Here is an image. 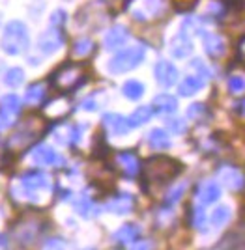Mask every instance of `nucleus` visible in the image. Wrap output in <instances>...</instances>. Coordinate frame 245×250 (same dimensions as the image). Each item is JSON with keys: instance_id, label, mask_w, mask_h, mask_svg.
I'll list each match as a JSON object with an SVG mask.
<instances>
[{"instance_id": "20e7f679", "label": "nucleus", "mask_w": 245, "mask_h": 250, "mask_svg": "<svg viewBox=\"0 0 245 250\" xmlns=\"http://www.w3.org/2000/svg\"><path fill=\"white\" fill-rule=\"evenodd\" d=\"M144 58H146V49L140 45H135V47L124 49L122 52H118L116 56H112L107 69L112 75L128 73V71H133L135 67H139L140 63L144 62Z\"/></svg>"}, {"instance_id": "7c9ffc66", "label": "nucleus", "mask_w": 245, "mask_h": 250, "mask_svg": "<svg viewBox=\"0 0 245 250\" xmlns=\"http://www.w3.org/2000/svg\"><path fill=\"white\" fill-rule=\"evenodd\" d=\"M167 127L171 129L172 133H176V135H183V133L187 131V124H185V120H181V118L169 120V122H167Z\"/></svg>"}, {"instance_id": "b1692460", "label": "nucleus", "mask_w": 245, "mask_h": 250, "mask_svg": "<svg viewBox=\"0 0 245 250\" xmlns=\"http://www.w3.org/2000/svg\"><path fill=\"white\" fill-rule=\"evenodd\" d=\"M21 108H22V103L17 95L10 94V95H4V97L0 99V110L6 112V114L17 116L21 112Z\"/></svg>"}, {"instance_id": "58836bf2", "label": "nucleus", "mask_w": 245, "mask_h": 250, "mask_svg": "<svg viewBox=\"0 0 245 250\" xmlns=\"http://www.w3.org/2000/svg\"><path fill=\"white\" fill-rule=\"evenodd\" d=\"M236 112H238L240 116L244 114V101H242V99H240V101H238V104H236Z\"/></svg>"}, {"instance_id": "5701e85b", "label": "nucleus", "mask_w": 245, "mask_h": 250, "mask_svg": "<svg viewBox=\"0 0 245 250\" xmlns=\"http://www.w3.org/2000/svg\"><path fill=\"white\" fill-rule=\"evenodd\" d=\"M152 114H154L152 106H139V108H135V112L128 118L129 127H131V129L142 127V125L148 124L150 120H152Z\"/></svg>"}, {"instance_id": "ddd939ff", "label": "nucleus", "mask_w": 245, "mask_h": 250, "mask_svg": "<svg viewBox=\"0 0 245 250\" xmlns=\"http://www.w3.org/2000/svg\"><path fill=\"white\" fill-rule=\"evenodd\" d=\"M103 127H105L109 133L116 136H126L131 131V127L128 124V118L116 114V112H109L103 116Z\"/></svg>"}, {"instance_id": "4468645a", "label": "nucleus", "mask_w": 245, "mask_h": 250, "mask_svg": "<svg viewBox=\"0 0 245 250\" xmlns=\"http://www.w3.org/2000/svg\"><path fill=\"white\" fill-rule=\"evenodd\" d=\"M129 38V30L122 24H116L112 26L111 30L105 34V40H103V45H105L107 51H116L120 47H124L126 42Z\"/></svg>"}, {"instance_id": "f257e3e1", "label": "nucleus", "mask_w": 245, "mask_h": 250, "mask_svg": "<svg viewBox=\"0 0 245 250\" xmlns=\"http://www.w3.org/2000/svg\"><path fill=\"white\" fill-rule=\"evenodd\" d=\"M181 165L167 155H154L148 157L144 161V165H140L142 170V179L146 183H156V185H165V183H171L172 179L181 174Z\"/></svg>"}, {"instance_id": "0eeeda50", "label": "nucleus", "mask_w": 245, "mask_h": 250, "mask_svg": "<svg viewBox=\"0 0 245 250\" xmlns=\"http://www.w3.org/2000/svg\"><path fill=\"white\" fill-rule=\"evenodd\" d=\"M21 185L28 194H34L38 190H49V188L53 187L51 177L47 176L45 172H42V170H30V172L22 174Z\"/></svg>"}, {"instance_id": "f03ea898", "label": "nucleus", "mask_w": 245, "mask_h": 250, "mask_svg": "<svg viewBox=\"0 0 245 250\" xmlns=\"http://www.w3.org/2000/svg\"><path fill=\"white\" fill-rule=\"evenodd\" d=\"M28 43H30V38H28V28L26 24L21 21H10L4 28V34H2V40H0V45H2V51L10 56H17L28 49Z\"/></svg>"}, {"instance_id": "1a4fd4ad", "label": "nucleus", "mask_w": 245, "mask_h": 250, "mask_svg": "<svg viewBox=\"0 0 245 250\" xmlns=\"http://www.w3.org/2000/svg\"><path fill=\"white\" fill-rule=\"evenodd\" d=\"M30 159L38 167H56V165L62 163L60 155L51 146H45V144H40V146L34 147L30 151Z\"/></svg>"}, {"instance_id": "ea45409f", "label": "nucleus", "mask_w": 245, "mask_h": 250, "mask_svg": "<svg viewBox=\"0 0 245 250\" xmlns=\"http://www.w3.org/2000/svg\"><path fill=\"white\" fill-rule=\"evenodd\" d=\"M0 19H2V13H0Z\"/></svg>"}, {"instance_id": "2f4dec72", "label": "nucleus", "mask_w": 245, "mask_h": 250, "mask_svg": "<svg viewBox=\"0 0 245 250\" xmlns=\"http://www.w3.org/2000/svg\"><path fill=\"white\" fill-rule=\"evenodd\" d=\"M228 90L232 94H244V77L242 75H232L228 79Z\"/></svg>"}, {"instance_id": "a211bd4d", "label": "nucleus", "mask_w": 245, "mask_h": 250, "mask_svg": "<svg viewBox=\"0 0 245 250\" xmlns=\"http://www.w3.org/2000/svg\"><path fill=\"white\" fill-rule=\"evenodd\" d=\"M152 108L159 114H174L178 110V99L169 94H159L154 97Z\"/></svg>"}, {"instance_id": "393cba45", "label": "nucleus", "mask_w": 245, "mask_h": 250, "mask_svg": "<svg viewBox=\"0 0 245 250\" xmlns=\"http://www.w3.org/2000/svg\"><path fill=\"white\" fill-rule=\"evenodd\" d=\"M122 94H124V97L131 99V101H137L144 95V84L139 83V81H128L122 86Z\"/></svg>"}, {"instance_id": "4c0bfd02", "label": "nucleus", "mask_w": 245, "mask_h": 250, "mask_svg": "<svg viewBox=\"0 0 245 250\" xmlns=\"http://www.w3.org/2000/svg\"><path fill=\"white\" fill-rule=\"evenodd\" d=\"M242 52H244V38L238 43V60H240V62H242Z\"/></svg>"}, {"instance_id": "cd10ccee", "label": "nucleus", "mask_w": 245, "mask_h": 250, "mask_svg": "<svg viewBox=\"0 0 245 250\" xmlns=\"http://www.w3.org/2000/svg\"><path fill=\"white\" fill-rule=\"evenodd\" d=\"M24 83V71L21 67H11L4 73V84L10 88H19Z\"/></svg>"}, {"instance_id": "72a5a7b5", "label": "nucleus", "mask_w": 245, "mask_h": 250, "mask_svg": "<svg viewBox=\"0 0 245 250\" xmlns=\"http://www.w3.org/2000/svg\"><path fill=\"white\" fill-rule=\"evenodd\" d=\"M75 209H77V213H79V215L88 217V213L94 209V204H92L88 198H81L79 202H75Z\"/></svg>"}, {"instance_id": "9d476101", "label": "nucleus", "mask_w": 245, "mask_h": 250, "mask_svg": "<svg viewBox=\"0 0 245 250\" xmlns=\"http://www.w3.org/2000/svg\"><path fill=\"white\" fill-rule=\"evenodd\" d=\"M200 38H202V45L206 54L212 58V60H219L226 52V45L224 40L219 34H212V32H200Z\"/></svg>"}, {"instance_id": "c756f323", "label": "nucleus", "mask_w": 245, "mask_h": 250, "mask_svg": "<svg viewBox=\"0 0 245 250\" xmlns=\"http://www.w3.org/2000/svg\"><path fill=\"white\" fill-rule=\"evenodd\" d=\"M191 226L199 231H206V215L200 208L193 209L191 213Z\"/></svg>"}, {"instance_id": "aec40b11", "label": "nucleus", "mask_w": 245, "mask_h": 250, "mask_svg": "<svg viewBox=\"0 0 245 250\" xmlns=\"http://www.w3.org/2000/svg\"><path fill=\"white\" fill-rule=\"evenodd\" d=\"M148 144L156 151H163V149H169L172 146L171 136L165 129H152L148 135Z\"/></svg>"}, {"instance_id": "473e14b6", "label": "nucleus", "mask_w": 245, "mask_h": 250, "mask_svg": "<svg viewBox=\"0 0 245 250\" xmlns=\"http://www.w3.org/2000/svg\"><path fill=\"white\" fill-rule=\"evenodd\" d=\"M183 192H185V185H178V187H174L167 194V200H165V204L167 206H174L176 202H180V198L183 196Z\"/></svg>"}, {"instance_id": "7ed1b4c3", "label": "nucleus", "mask_w": 245, "mask_h": 250, "mask_svg": "<svg viewBox=\"0 0 245 250\" xmlns=\"http://www.w3.org/2000/svg\"><path fill=\"white\" fill-rule=\"evenodd\" d=\"M49 79L54 88L62 92H73L86 81V77L83 75V65L75 62H64L62 65H58Z\"/></svg>"}, {"instance_id": "6ab92c4d", "label": "nucleus", "mask_w": 245, "mask_h": 250, "mask_svg": "<svg viewBox=\"0 0 245 250\" xmlns=\"http://www.w3.org/2000/svg\"><path fill=\"white\" fill-rule=\"evenodd\" d=\"M45 97H47V84L34 83L32 86H28V90L24 94V103L30 106H38L45 101Z\"/></svg>"}, {"instance_id": "bb28decb", "label": "nucleus", "mask_w": 245, "mask_h": 250, "mask_svg": "<svg viewBox=\"0 0 245 250\" xmlns=\"http://www.w3.org/2000/svg\"><path fill=\"white\" fill-rule=\"evenodd\" d=\"M230 217H232V211H230V208H226V206H219V208H215L212 211L210 222H212L213 226L221 228V226H224V224L230 220Z\"/></svg>"}, {"instance_id": "6e6552de", "label": "nucleus", "mask_w": 245, "mask_h": 250, "mask_svg": "<svg viewBox=\"0 0 245 250\" xmlns=\"http://www.w3.org/2000/svg\"><path fill=\"white\" fill-rule=\"evenodd\" d=\"M154 77H156V83L163 86V88H171L178 83V69L174 67V63L167 62V60H161L154 65Z\"/></svg>"}, {"instance_id": "e433bc0d", "label": "nucleus", "mask_w": 245, "mask_h": 250, "mask_svg": "<svg viewBox=\"0 0 245 250\" xmlns=\"http://www.w3.org/2000/svg\"><path fill=\"white\" fill-rule=\"evenodd\" d=\"M62 243H64L62 239H54V241L51 239V241H47V243H45L43 247H47V249H51V247H54V249H56V247H64Z\"/></svg>"}, {"instance_id": "39448f33", "label": "nucleus", "mask_w": 245, "mask_h": 250, "mask_svg": "<svg viewBox=\"0 0 245 250\" xmlns=\"http://www.w3.org/2000/svg\"><path fill=\"white\" fill-rule=\"evenodd\" d=\"M129 11L135 21H150L157 19L167 11L165 0H137L135 6H129Z\"/></svg>"}, {"instance_id": "dca6fc26", "label": "nucleus", "mask_w": 245, "mask_h": 250, "mask_svg": "<svg viewBox=\"0 0 245 250\" xmlns=\"http://www.w3.org/2000/svg\"><path fill=\"white\" fill-rule=\"evenodd\" d=\"M171 54L172 58H187L189 54L193 52V42L189 40V36L187 34H183V32H178L174 38L171 40Z\"/></svg>"}, {"instance_id": "f8f14e48", "label": "nucleus", "mask_w": 245, "mask_h": 250, "mask_svg": "<svg viewBox=\"0 0 245 250\" xmlns=\"http://www.w3.org/2000/svg\"><path fill=\"white\" fill-rule=\"evenodd\" d=\"M111 213H116V215H128L135 209V196L133 194H128V192H120L116 196L107 202L105 206Z\"/></svg>"}, {"instance_id": "c9c22d12", "label": "nucleus", "mask_w": 245, "mask_h": 250, "mask_svg": "<svg viewBox=\"0 0 245 250\" xmlns=\"http://www.w3.org/2000/svg\"><path fill=\"white\" fill-rule=\"evenodd\" d=\"M191 67H193V69H197V71H199V75H200V79H210V71H208V67L204 65L200 58H195V60L191 62Z\"/></svg>"}, {"instance_id": "f3484780", "label": "nucleus", "mask_w": 245, "mask_h": 250, "mask_svg": "<svg viewBox=\"0 0 245 250\" xmlns=\"http://www.w3.org/2000/svg\"><path fill=\"white\" fill-rule=\"evenodd\" d=\"M116 163L128 177H135L140 172V161L133 151H120L116 155Z\"/></svg>"}, {"instance_id": "9b49d317", "label": "nucleus", "mask_w": 245, "mask_h": 250, "mask_svg": "<svg viewBox=\"0 0 245 250\" xmlns=\"http://www.w3.org/2000/svg\"><path fill=\"white\" fill-rule=\"evenodd\" d=\"M217 179L223 183L224 187H228L234 192L244 188V174H242L240 168L236 167H221L217 170Z\"/></svg>"}, {"instance_id": "423d86ee", "label": "nucleus", "mask_w": 245, "mask_h": 250, "mask_svg": "<svg viewBox=\"0 0 245 250\" xmlns=\"http://www.w3.org/2000/svg\"><path fill=\"white\" fill-rule=\"evenodd\" d=\"M62 45H64V32H62V28L51 26L49 30H45L40 36V40H38V51L42 52V54H45V56H49V54L58 51Z\"/></svg>"}, {"instance_id": "c85d7f7f", "label": "nucleus", "mask_w": 245, "mask_h": 250, "mask_svg": "<svg viewBox=\"0 0 245 250\" xmlns=\"http://www.w3.org/2000/svg\"><path fill=\"white\" fill-rule=\"evenodd\" d=\"M187 118L189 120H197V122H202L204 118H208V110L202 103H193L187 108Z\"/></svg>"}, {"instance_id": "2eb2a0df", "label": "nucleus", "mask_w": 245, "mask_h": 250, "mask_svg": "<svg viewBox=\"0 0 245 250\" xmlns=\"http://www.w3.org/2000/svg\"><path fill=\"white\" fill-rule=\"evenodd\" d=\"M195 196L200 202V206H210V204L219 200V196H221V187L215 181H204V183H200L197 187Z\"/></svg>"}, {"instance_id": "4be33fe9", "label": "nucleus", "mask_w": 245, "mask_h": 250, "mask_svg": "<svg viewBox=\"0 0 245 250\" xmlns=\"http://www.w3.org/2000/svg\"><path fill=\"white\" fill-rule=\"evenodd\" d=\"M204 84L206 83H204L200 77H185L180 83V86H178V94L181 97H191V95L199 94L202 90Z\"/></svg>"}, {"instance_id": "a878e982", "label": "nucleus", "mask_w": 245, "mask_h": 250, "mask_svg": "<svg viewBox=\"0 0 245 250\" xmlns=\"http://www.w3.org/2000/svg\"><path fill=\"white\" fill-rule=\"evenodd\" d=\"M94 49H96V45H94V42L90 38H81L79 42L73 43L71 54L77 56V58H86V56H90L94 52Z\"/></svg>"}, {"instance_id": "412c9836", "label": "nucleus", "mask_w": 245, "mask_h": 250, "mask_svg": "<svg viewBox=\"0 0 245 250\" xmlns=\"http://www.w3.org/2000/svg\"><path fill=\"white\" fill-rule=\"evenodd\" d=\"M139 237H140V228L137 224H124V226L114 233V241H118L120 245L137 243Z\"/></svg>"}, {"instance_id": "f704fd0d", "label": "nucleus", "mask_w": 245, "mask_h": 250, "mask_svg": "<svg viewBox=\"0 0 245 250\" xmlns=\"http://www.w3.org/2000/svg\"><path fill=\"white\" fill-rule=\"evenodd\" d=\"M66 19H67V13H66L64 10H56L53 15H51V26H58V28H62Z\"/></svg>"}]
</instances>
